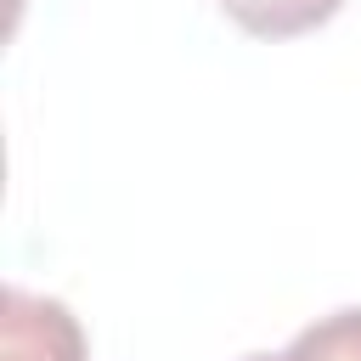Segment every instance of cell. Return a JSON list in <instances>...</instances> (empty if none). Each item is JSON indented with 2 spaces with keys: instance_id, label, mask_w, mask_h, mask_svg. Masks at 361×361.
<instances>
[{
  "instance_id": "7a4b0ae2",
  "label": "cell",
  "mask_w": 361,
  "mask_h": 361,
  "mask_svg": "<svg viewBox=\"0 0 361 361\" xmlns=\"http://www.w3.org/2000/svg\"><path fill=\"white\" fill-rule=\"evenodd\" d=\"M344 0H220V11L254 39H293L338 17Z\"/></svg>"
},
{
  "instance_id": "6da1fadb",
  "label": "cell",
  "mask_w": 361,
  "mask_h": 361,
  "mask_svg": "<svg viewBox=\"0 0 361 361\" xmlns=\"http://www.w3.org/2000/svg\"><path fill=\"white\" fill-rule=\"evenodd\" d=\"M90 338L79 327V316L62 299L28 293V288H6L0 305V361H85Z\"/></svg>"
},
{
  "instance_id": "3957f363",
  "label": "cell",
  "mask_w": 361,
  "mask_h": 361,
  "mask_svg": "<svg viewBox=\"0 0 361 361\" xmlns=\"http://www.w3.org/2000/svg\"><path fill=\"white\" fill-rule=\"evenodd\" d=\"M276 361H361V305L316 316L310 327L293 333V344Z\"/></svg>"
},
{
  "instance_id": "277c9868",
  "label": "cell",
  "mask_w": 361,
  "mask_h": 361,
  "mask_svg": "<svg viewBox=\"0 0 361 361\" xmlns=\"http://www.w3.org/2000/svg\"><path fill=\"white\" fill-rule=\"evenodd\" d=\"M243 361H276V355H265V350H259V355H243Z\"/></svg>"
}]
</instances>
